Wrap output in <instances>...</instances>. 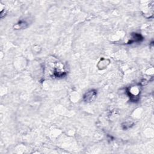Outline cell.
<instances>
[{
  "label": "cell",
  "instance_id": "1",
  "mask_svg": "<svg viewBox=\"0 0 154 154\" xmlns=\"http://www.w3.org/2000/svg\"><path fill=\"white\" fill-rule=\"evenodd\" d=\"M97 91L96 90H90L87 92L83 96V100L86 102H91L96 98Z\"/></svg>",
  "mask_w": 154,
  "mask_h": 154
},
{
  "label": "cell",
  "instance_id": "2",
  "mask_svg": "<svg viewBox=\"0 0 154 154\" xmlns=\"http://www.w3.org/2000/svg\"><path fill=\"white\" fill-rule=\"evenodd\" d=\"M131 35H132V39L128 42V44H131L133 43H135V42H141V40H143V39L142 35L139 33H133Z\"/></svg>",
  "mask_w": 154,
  "mask_h": 154
},
{
  "label": "cell",
  "instance_id": "3",
  "mask_svg": "<svg viewBox=\"0 0 154 154\" xmlns=\"http://www.w3.org/2000/svg\"><path fill=\"white\" fill-rule=\"evenodd\" d=\"M28 26V23L26 21H20L18 22V23H16V24L14 26V28L15 29H23L27 28Z\"/></svg>",
  "mask_w": 154,
  "mask_h": 154
}]
</instances>
